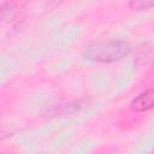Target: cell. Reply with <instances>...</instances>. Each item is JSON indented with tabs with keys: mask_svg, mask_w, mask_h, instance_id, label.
Instances as JSON below:
<instances>
[{
	"mask_svg": "<svg viewBox=\"0 0 154 154\" xmlns=\"http://www.w3.org/2000/svg\"><path fill=\"white\" fill-rule=\"evenodd\" d=\"M132 52V46L125 40H103L87 46L82 53L88 61L112 64L123 60Z\"/></svg>",
	"mask_w": 154,
	"mask_h": 154,
	"instance_id": "cell-1",
	"label": "cell"
},
{
	"mask_svg": "<svg viewBox=\"0 0 154 154\" xmlns=\"http://www.w3.org/2000/svg\"><path fill=\"white\" fill-rule=\"evenodd\" d=\"M128 108L132 113H146L154 109V87L148 88L132 97Z\"/></svg>",
	"mask_w": 154,
	"mask_h": 154,
	"instance_id": "cell-2",
	"label": "cell"
},
{
	"mask_svg": "<svg viewBox=\"0 0 154 154\" xmlns=\"http://www.w3.org/2000/svg\"><path fill=\"white\" fill-rule=\"evenodd\" d=\"M18 14V7L14 2L12 1H6L2 4L1 7V17L4 20L8 19V20H13Z\"/></svg>",
	"mask_w": 154,
	"mask_h": 154,
	"instance_id": "cell-3",
	"label": "cell"
},
{
	"mask_svg": "<svg viewBox=\"0 0 154 154\" xmlns=\"http://www.w3.org/2000/svg\"><path fill=\"white\" fill-rule=\"evenodd\" d=\"M154 7V0H130L129 8L131 11L142 12Z\"/></svg>",
	"mask_w": 154,
	"mask_h": 154,
	"instance_id": "cell-4",
	"label": "cell"
},
{
	"mask_svg": "<svg viewBox=\"0 0 154 154\" xmlns=\"http://www.w3.org/2000/svg\"><path fill=\"white\" fill-rule=\"evenodd\" d=\"M153 152H154V149H153Z\"/></svg>",
	"mask_w": 154,
	"mask_h": 154,
	"instance_id": "cell-5",
	"label": "cell"
}]
</instances>
